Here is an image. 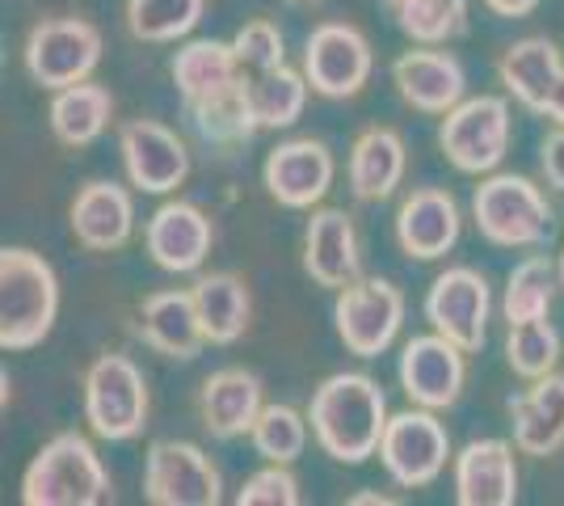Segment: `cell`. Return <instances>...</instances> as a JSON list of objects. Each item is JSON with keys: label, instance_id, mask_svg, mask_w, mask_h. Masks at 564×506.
I'll return each mask as SVG.
<instances>
[{"label": "cell", "instance_id": "cb8c5ba5", "mask_svg": "<svg viewBox=\"0 0 564 506\" xmlns=\"http://www.w3.org/2000/svg\"><path fill=\"white\" fill-rule=\"evenodd\" d=\"M510 427L522 456H556L564 448V376L552 372L510 397Z\"/></svg>", "mask_w": 564, "mask_h": 506}, {"label": "cell", "instance_id": "83f0119b", "mask_svg": "<svg viewBox=\"0 0 564 506\" xmlns=\"http://www.w3.org/2000/svg\"><path fill=\"white\" fill-rule=\"evenodd\" d=\"M169 76H173V89L182 97V106H194V101H203V97L236 85L245 73H240V60H236L232 43L189 39L186 47H177V55H173Z\"/></svg>", "mask_w": 564, "mask_h": 506}, {"label": "cell", "instance_id": "d6986e66", "mask_svg": "<svg viewBox=\"0 0 564 506\" xmlns=\"http://www.w3.org/2000/svg\"><path fill=\"white\" fill-rule=\"evenodd\" d=\"M304 270L316 288L341 291L362 274L358 254V228L354 216L341 207H316L304 233Z\"/></svg>", "mask_w": 564, "mask_h": 506}, {"label": "cell", "instance_id": "8fae6325", "mask_svg": "<svg viewBox=\"0 0 564 506\" xmlns=\"http://www.w3.org/2000/svg\"><path fill=\"white\" fill-rule=\"evenodd\" d=\"M489 313H494V291L489 279L471 266H447L430 291H425V321L434 334L451 337L459 351L476 355L489 337Z\"/></svg>", "mask_w": 564, "mask_h": 506}, {"label": "cell", "instance_id": "e0dca14e", "mask_svg": "<svg viewBox=\"0 0 564 506\" xmlns=\"http://www.w3.org/2000/svg\"><path fill=\"white\" fill-rule=\"evenodd\" d=\"M392 85L404 106L422 110V115H447L468 94V73L447 47H422L397 55L392 64Z\"/></svg>", "mask_w": 564, "mask_h": 506}, {"label": "cell", "instance_id": "f35d334b", "mask_svg": "<svg viewBox=\"0 0 564 506\" xmlns=\"http://www.w3.org/2000/svg\"><path fill=\"white\" fill-rule=\"evenodd\" d=\"M540 169L543 177H547V186L564 194V127L547 131V140L540 148Z\"/></svg>", "mask_w": 564, "mask_h": 506}, {"label": "cell", "instance_id": "2e32d148", "mask_svg": "<svg viewBox=\"0 0 564 506\" xmlns=\"http://www.w3.org/2000/svg\"><path fill=\"white\" fill-rule=\"evenodd\" d=\"M215 224L203 207H194L186 198H169L161 203L148 228H143V249L148 258L169 270V274H194L212 258Z\"/></svg>", "mask_w": 564, "mask_h": 506}, {"label": "cell", "instance_id": "7a4b0ae2", "mask_svg": "<svg viewBox=\"0 0 564 506\" xmlns=\"http://www.w3.org/2000/svg\"><path fill=\"white\" fill-rule=\"evenodd\" d=\"M59 316V279L55 266L25 249L4 245L0 249V346L4 355H25L43 346Z\"/></svg>", "mask_w": 564, "mask_h": 506}, {"label": "cell", "instance_id": "277c9868", "mask_svg": "<svg viewBox=\"0 0 564 506\" xmlns=\"http://www.w3.org/2000/svg\"><path fill=\"white\" fill-rule=\"evenodd\" d=\"M471 219L497 249H543L552 241V198L527 173H485L471 194Z\"/></svg>", "mask_w": 564, "mask_h": 506}, {"label": "cell", "instance_id": "8d00e7d4", "mask_svg": "<svg viewBox=\"0 0 564 506\" xmlns=\"http://www.w3.org/2000/svg\"><path fill=\"white\" fill-rule=\"evenodd\" d=\"M232 47H236V60H240V73L245 76L274 73V68L286 64V39H282L279 25L265 22V18H253V22L240 25L232 34Z\"/></svg>", "mask_w": 564, "mask_h": 506}, {"label": "cell", "instance_id": "ba28073f", "mask_svg": "<svg viewBox=\"0 0 564 506\" xmlns=\"http://www.w3.org/2000/svg\"><path fill=\"white\" fill-rule=\"evenodd\" d=\"M400 321H404V295L397 283H388L379 274H358L333 300L337 337L358 359H379L397 342Z\"/></svg>", "mask_w": 564, "mask_h": 506}, {"label": "cell", "instance_id": "ffe728a7", "mask_svg": "<svg viewBox=\"0 0 564 506\" xmlns=\"http://www.w3.org/2000/svg\"><path fill=\"white\" fill-rule=\"evenodd\" d=\"M135 233V198L118 182H85L72 198V237L89 254H115Z\"/></svg>", "mask_w": 564, "mask_h": 506}, {"label": "cell", "instance_id": "4dcf8cb0", "mask_svg": "<svg viewBox=\"0 0 564 506\" xmlns=\"http://www.w3.org/2000/svg\"><path fill=\"white\" fill-rule=\"evenodd\" d=\"M556 291H564L561 258H552V254H527V258L510 270V279H506V295H501V316H506V325L547 316L552 304H556Z\"/></svg>", "mask_w": 564, "mask_h": 506}, {"label": "cell", "instance_id": "60d3db41", "mask_svg": "<svg viewBox=\"0 0 564 506\" xmlns=\"http://www.w3.org/2000/svg\"><path fill=\"white\" fill-rule=\"evenodd\" d=\"M540 115H543V119H552L556 127H564V73L556 76V85H552V94H547V101H543Z\"/></svg>", "mask_w": 564, "mask_h": 506}, {"label": "cell", "instance_id": "d4e9b609", "mask_svg": "<svg viewBox=\"0 0 564 506\" xmlns=\"http://www.w3.org/2000/svg\"><path fill=\"white\" fill-rule=\"evenodd\" d=\"M404 169H409V148L392 127H367L350 144L346 177H350L354 198H362V203L392 198L397 186L404 182Z\"/></svg>", "mask_w": 564, "mask_h": 506}, {"label": "cell", "instance_id": "8992f818", "mask_svg": "<svg viewBox=\"0 0 564 506\" xmlns=\"http://www.w3.org/2000/svg\"><path fill=\"white\" fill-rule=\"evenodd\" d=\"M510 136H514L510 101L497 94H480V97H464L455 110L443 115L438 148H443V157L459 173L485 177V173H494L506 161Z\"/></svg>", "mask_w": 564, "mask_h": 506}, {"label": "cell", "instance_id": "d6a6232c", "mask_svg": "<svg viewBox=\"0 0 564 506\" xmlns=\"http://www.w3.org/2000/svg\"><path fill=\"white\" fill-rule=\"evenodd\" d=\"M249 85V106H253V119H258L261 131H282L291 122H300L307 106V76L295 73V68H274V73L261 76H245Z\"/></svg>", "mask_w": 564, "mask_h": 506}, {"label": "cell", "instance_id": "4fadbf2b", "mask_svg": "<svg viewBox=\"0 0 564 506\" xmlns=\"http://www.w3.org/2000/svg\"><path fill=\"white\" fill-rule=\"evenodd\" d=\"M118 152L127 182L143 194H173L189 177L186 140L156 119H131L118 131Z\"/></svg>", "mask_w": 564, "mask_h": 506}, {"label": "cell", "instance_id": "f546056e", "mask_svg": "<svg viewBox=\"0 0 564 506\" xmlns=\"http://www.w3.org/2000/svg\"><path fill=\"white\" fill-rule=\"evenodd\" d=\"M189 291H194V304H198V316H203V330H207L212 346H232L245 337L249 316H253V295H249L240 274L215 270V274H203Z\"/></svg>", "mask_w": 564, "mask_h": 506}, {"label": "cell", "instance_id": "b9f144b4", "mask_svg": "<svg viewBox=\"0 0 564 506\" xmlns=\"http://www.w3.org/2000/svg\"><path fill=\"white\" fill-rule=\"evenodd\" d=\"M346 503L350 506H397V498H388V494H350Z\"/></svg>", "mask_w": 564, "mask_h": 506}, {"label": "cell", "instance_id": "9a60e30c", "mask_svg": "<svg viewBox=\"0 0 564 506\" xmlns=\"http://www.w3.org/2000/svg\"><path fill=\"white\" fill-rule=\"evenodd\" d=\"M333 173H337V165H333L329 144L300 136V140H282L279 148H270V157L261 165V182L279 207L312 212L329 194Z\"/></svg>", "mask_w": 564, "mask_h": 506}, {"label": "cell", "instance_id": "e575fe53", "mask_svg": "<svg viewBox=\"0 0 564 506\" xmlns=\"http://www.w3.org/2000/svg\"><path fill=\"white\" fill-rule=\"evenodd\" d=\"M506 363L522 380H543L561 363V330L540 316V321H518L506 334Z\"/></svg>", "mask_w": 564, "mask_h": 506}, {"label": "cell", "instance_id": "52a82bcc", "mask_svg": "<svg viewBox=\"0 0 564 506\" xmlns=\"http://www.w3.org/2000/svg\"><path fill=\"white\" fill-rule=\"evenodd\" d=\"M22 64L25 76L51 94L80 85L101 64V30L85 18H47L25 34Z\"/></svg>", "mask_w": 564, "mask_h": 506}, {"label": "cell", "instance_id": "9c48e42d", "mask_svg": "<svg viewBox=\"0 0 564 506\" xmlns=\"http://www.w3.org/2000/svg\"><path fill=\"white\" fill-rule=\"evenodd\" d=\"M143 498L152 506H219L224 477L186 439H156L143 456Z\"/></svg>", "mask_w": 564, "mask_h": 506}, {"label": "cell", "instance_id": "5b68a950", "mask_svg": "<svg viewBox=\"0 0 564 506\" xmlns=\"http://www.w3.org/2000/svg\"><path fill=\"white\" fill-rule=\"evenodd\" d=\"M148 380L131 355H97L85 372V422L106 443H127L148 427Z\"/></svg>", "mask_w": 564, "mask_h": 506}, {"label": "cell", "instance_id": "d590c367", "mask_svg": "<svg viewBox=\"0 0 564 506\" xmlns=\"http://www.w3.org/2000/svg\"><path fill=\"white\" fill-rule=\"evenodd\" d=\"M307 427H312L307 413H300L295 406H265L249 439L265 464H295L307 448Z\"/></svg>", "mask_w": 564, "mask_h": 506}, {"label": "cell", "instance_id": "74e56055", "mask_svg": "<svg viewBox=\"0 0 564 506\" xmlns=\"http://www.w3.org/2000/svg\"><path fill=\"white\" fill-rule=\"evenodd\" d=\"M236 506H300V482L291 464H265L236 489Z\"/></svg>", "mask_w": 564, "mask_h": 506}, {"label": "cell", "instance_id": "ab89813d", "mask_svg": "<svg viewBox=\"0 0 564 506\" xmlns=\"http://www.w3.org/2000/svg\"><path fill=\"white\" fill-rule=\"evenodd\" d=\"M485 9L497 13V18H531L535 9H540V0H485Z\"/></svg>", "mask_w": 564, "mask_h": 506}, {"label": "cell", "instance_id": "603a6c76", "mask_svg": "<svg viewBox=\"0 0 564 506\" xmlns=\"http://www.w3.org/2000/svg\"><path fill=\"white\" fill-rule=\"evenodd\" d=\"M261 410H265V385H261L258 372H249V367H219V372H212L203 380L198 413H203V427L215 439L249 434Z\"/></svg>", "mask_w": 564, "mask_h": 506}, {"label": "cell", "instance_id": "6da1fadb", "mask_svg": "<svg viewBox=\"0 0 564 506\" xmlns=\"http://www.w3.org/2000/svg\"><path fill=\"white\" fill-rule=\"evenodd\" d=\"M388 397L362 372H337L312 392L307 422L321 452L337 464H362L379 452L388 431Z\"/></svg>", "mask_w": 564, "mask_h": 506}, {"label": "cell", "instance_id": "f1b7e54d", "mask_svg": "<svg viewBox=\"0 0 564 506\" xmlns=\"http://www.w3.org/2000/svg\"><path fill=\"white\" fill-rule=\"evenodd\" d=\"M110 119H115V94L97 80H80L51 97V136L64 148H89L94 140H101Z\"/></svg>", "mask_w": 564, "mask_h": 506}, {"label": "cell", "instance_id": "7402d4cb", "mask_svg": "<svg viewBox=\"0 0 564 506\" xmlns=\"http://www.w3.org/2000/svg\"><path fill=\"white\" fill-rule=\"evenodd\" d=\"M455 503L459 506H514L518 460L506 439H471L455 456Z\"/></svg>", "mask_w": 564, "mask_h": 506}, {"label": "cell", "instance_id": "5bb4252c", "mask_svg": "<svg viewBox=\"0 0 564 506\" xmlns=\"http://www.w3.org/2000/svg\"><path fill=\"white\" fill-rule=\"evenodd\" d=\"M400 388L422 410H451L468 380V351L443 334H417L400 351Z\"/></svg>", "mask_w": 564, "mask_h": 506}, {"label": "cell", "instance_id": "836d02e7", "mask_svg": "<svg viewBox=\"0 0 564 506\" xmlns=\"http://www.w3.org/2000/svg\"><path fill=\"white\" fill-rule=\"evenodd\" d=\"M207 0H127V30L135 43H182L203 22Z\"/></svg>", "mask_w": 564, "mask_h": 506}, {"label": "cell", "instance_id": "ac0fdd59", "mask_svg": "<svg viewBox=\"0 0 564 506\" xmlns=\"http://www.w3.org/2000/svg\"><path fill=\"white\" fill-rule=\"evenodd\" d=\"M459 203L451 191L438 186H417L413 194H404L397 212V245L404 258H417V262H438L447 258L455 241H459Z\"/></svg>", "mask_w": 564, "mask_h": 506}, {"label": "cell", "instance_id": "484cf974", "mask_svg": "<svg viewBox=\"0 0 564 506\" xmlns=\"http://www.w3.org/2000/svg\"><path fill=\"white\" fill-rule=\"evenodd\" d=\"M561 73H564L561 47L552 39H543V34L518 39V43H510V47L497 55V80L531 115L543 110V101H547V94H552V85H556Z\"/></svg>", "mask_w": 564, "mask_h": 506}, {"label": "cell", "instance_id": "44dd1931", "mask_svg": "<svg viewBox=\"0 0 564 506\" xmlns=\"http://www.w3.org/2000/svg\"><path fill=\"white\" fill-rule=\"evenodd\" d=\"M140 337L165 359H198L203 346H207V330H203V316H198V304H194V291L169 288L143 295Z\"/></svg>", "mask_w": 564, "mask_h": 506}, {"label": "cell", "instance_id": "ee69618b", "mask_svg": "<svg viewBox=\"0 0 564 506\" xmlns=\"http://www.w3.org/2000/svg\"><path fill=\"white\" fill-rule=\"evenodd\" d=\"M295 4H316V0H295Z\"/></svg>", "mask_w": 564, "mask_h": 506}, {"label": "cell", "instance_id": "30bf717a", "mask_svg": "<svg viewBox=\"0 0 564 506\" xmlns=\"http://www.w3.org/2000/svg\"><path fill=\"white\" fill-rule=\"evenodd\" d=\"M379 460L400 489H425L438 482L451 460V434L438 422V410L413 406L404 413H392L379 443Z\"/></svg>", "mask_w": 564, "mask_h": 506}, {"label": "cell", "instance_id": "4316f807", "mask_svg": "<svg viewBox=\"0 0 564 506\" xmlns=\"http://www.w3.org/2000/svg\"><path fill=\"white\" fill-rule=\"evenodd\" d=\"M182 110H186L194 136L207 148H215V152L245 148L261 131L258 119H253V106H249V85H245V76H240L236 85H228V89L194 101V106H182Z\"/></svg>", "mask_w": 564, "mask_h": 506}, {"label": "cell", "instance_id": "1f68e13d", "mask_svg": "<svg viewBox=\"0 0 564 506\" xmlns=\"http://www.w3.org/2000/svg\"><path fill=\"white\" fill-rule=\"evenodd\" d=\"M409 43L447 47L468 30V0H379Z\"/></svg>", "mask_w": 564, "mask_h": 506}, {"label": "cell", "instance_id": "7bdbcfd3", "mask_svg": "<svg viewBox=\"0 0 564 506\" xmlns=\"http://www.w3.org/2000/svg\"><path fill=\"white\" fill-rule=\"evenodd\" d=\"M561 283H564V254H561Z\"/></svg>", "mask_w": 564, "mask_h": 506}, {"label": "cell", "instance_id": "3957f363", "mask_svg": "<svg viewBox=\"0 0 564 506\" xmlns=\"http://www.w3.org/2000/svg\"><path fill=\"white\" fill-rule=\"evenodd\" d=\"M106 498H115L110 473L80 431H59L47 439L22 473L25 506H97Z\"/></svg>", "mask_w": 564, "mask_h": 506}, {"label": "cell", "instance_id": "7c38bea8", "mask_svg": "<svg viewBox=\"0 0 564 506\" xmlns=\"http://www.w3.org/2000/svg\"><path fill=\"white\" fill-rule=\"evenodd\" d=\"M376 55L367 34L350 22H325L307 34L304 43V76L312 94L329 97V101H346L358 97L362 85L371 80Z\"/></svg>", "mask_w": 564, "mask_h": 506}]
</instances>
